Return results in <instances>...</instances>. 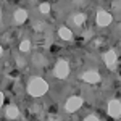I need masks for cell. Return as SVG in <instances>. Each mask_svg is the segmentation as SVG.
<instances>
[{"label":"cell","instance_id":"cell-1","mask_svg":"<svg viewBox=\"0 0 121 121\" xmlns=\"http://www.w3.org/2000/svg\"><path fill=\"white\" fill-rule=\"evenodd\" d=\"M48 91V84L45 79L42 78H31L28 82V94L32 97H42L44 94Z\"/></svg>","mask_w":121,"mask_h":121},{"label":"cell","instance_id":"cell-2","mask_svg":"<svg viewBox=\"0 0 121 121\" xmlns=\"http://www.w3.org/2000/svg\"><path fill=\"white\" fill-rule=\"evenodd\" d=\"M53 73H55V76L58 79H66L69 76V63L66 60H58L56 65H55Z\"/></svg>","mask_w":121,"mask_h":121},{"label":"cell","instance_id":"cell-3","mask_svg":"<svg viewBox=\"0 0 121 121\" xmlns=\"http://www.w3.org/2000/svg\"><path fill=\"white\" fill-rule=\"evenodd\" d=\"M82 103H84L82 97L73 95V97H69V99L66 100V103H65V110H66L68 113H74V112H78V110L82 107Z\"/></svg>","mask_w":121,"mask_h":121},{"label":"cell","instance_id":"cell-4","mask_svg":"<svg viewBox=\"0 0 121 121\" xmlns=\"http://www.w3.org/2000/svg\"><path fill=\"white\" fill-rule=\"evenodd\" d=\"M108 115L112 118H115V120H118L121 116V103H120L118 99L110 100V103H108Z\"/></svg>","mask_w":121,"mask_h":121},{"label":"cell","instance_id":"cell-5","mask_svg":"<svg viewBox=\"0 0 121 121\" xmlns=\"http://www.w3.org/2000/svg\"><path fill=\"white\" fill-rule=\"evenodd\" d=\"M103 61H105V65L108 66L112 71H115V69H116V63H118L116 52H115V50H108V52L103 55Z\"/></svg>","mask_w":121,"mask_h":121},{"label":"cell","instance_id":"cell-6","mask_svg":"<svg viewBox=\"0 0 121 121\" xmlns=\"http://www.w3.org/2000/svg\"><path fill=\"white\" fill-rule=\"evenodd\" d=\"M112 15L108 13V11H105V10H99L97 11V24L99 26H108L110 23H112Z\"/></svg>","mask_w":121,"mask_h":121},{"label":"cell","instance_id":"cell-7","mask_svg":"<svg viewBox=\"0 0 121 121\" xmlns=\"http://www.w3.org/2000/svg\"><path fill=\"white\" fill-rule=\"evenodd\" d=\"M82 81L87 84H97L100 82V74L97 71H86L82 73Z\"/></svg>","mask_w":121,"mask_h":121},{"label":"cell","instance_id":"cell-8","mask_svg":"<svg viewBox=\"0 0 121 121\" xmlns=\"http://www.w3.org/2000/svg\"><path fill=\"white\" fill-rule=\"evenodd\" d=\"M13 18H15V23L21 24V23H24L26 18H28V11H26V10H23V8H18L16 11H15Z\"/></svg>","mask_w":121,"mask_h":121},{"label":"cell","instance_id":"cell-9","mask_svg":"<svg viewBox=\"0 0 121 121\" xmlns=\"http://www.w3.org/2000/svg\"><path fill=\"white\" fill-rule=\"evenodd\" d=\"M19 116V110L16 105H8L7 107V118H10V120H16Z\"/></svg>","mask_w":121,"mask_h":121},{"label":"cell","instance_id":"cell-10","mask_svg":"<svg viewBox=\"0 0 121 121\" xmlns=\"http://www.w3.org/2000/svg\"><path fill=\"white\" fill-rule=\"evenodd\" d=\"M58 34H60V37L63 39V40H71L73 39V32L68 28H65V26H61V28L58 29Z\"/></svg>","mask_w":121,"mask_h":121},{"label":"cell","instance_id":"cell-11","mask_svg":"<svg viewBox=\"0 0 121 121\" xmlns=\"http://www.w3.org/2000/svg\"><path fill=\"white\" fill-rule=\"evenodd\" d=\"M32 63H34L36 66H45L47 60H45V56L42 55V53H36V55L32 56Z\"/></svg>","mask_w":121,"mask_h":121},{"label":"cell","instance_id":"cell-12","mask_svg":"<svg viewBox=\"0 0 121 121\" xmlns=\"http://www.w3.org/2000/svg\"><path fill=\"white\" fill-rule=\"evenodd\" d=\"M84 21H86V15H84V13H78V15L73 16V23H74L76 26H81Z\"/></svg>","mask_w":121,"mask_h":121},{"label":"cell","instance_id":"cell-13","mask_svg":"<svg viewBox=\"0 0 121 121\" xmlns=\"http://www.w3.org/2000/svg\"><path fill=\"white\" fill-rule=\"evenodd\" d=\"M19 50H21V52H29V50H31V42H29L28 39L21 40V44H19Z\"/></svg>","mask_w":121,"mask_h":121},{"label":"cell","instance_id":"cell-14","mask_svg":"<svg viewBox=\"0 0 121 121\" xmlns=\"http://www.w3.org/2000/svg\"><path fill=\"white\" fill-rule=\"evenodd\" d=\"M15 61H16L18 68H24L26 66V61L23 60V56H19V55H15Z\"/></svg>","mask_w":121,"mask_h":121},{"label":"cell","instance_id":"cell-15","mask_svg":"<svg viewBox=\"0 0 121 121\" xmlns=\"http://www.w3.org/2000/svg\"><path fill=\"white\" fill-rule=\"evenodd\" d=\"M34 28H36V31H37V32H44V31H45V23L37 21V23L34 24Z\"/></svg>","mask_w":121,"mask_h":121},{"label":"cell","instance_id":"cell-16","mask_svg":"<svg viewBox=\"0 0 121 121\" xmlns=\"http://www.w3.org/2000/svg\"><path fill=\"white\" fill-rule=\"evenodd\" d=\"M39 10H40V13H44V15H47V13L50 11V3H40V7H39Z\"/></svg>","mask_w":121,"mask_h":121},{"label":"cell","instance_id":"cell-17","mask_svg":"<svg viewBox=\"0 0 121 121\" xmlns=\"http://www.w3.org/2000/svg\"><path fill=\"white\" fill-rule=\"evenodd\" d=\"M84 121H99L97 116H94V115H89V116H86V120Z\"/></svg>","mask_w":121,"mask_h":121},{"label":"cell","instance_id":"cell-18","mask_svg":"<svg viewBox=\"0 0 121 121\" xmlns=\"http://www.w3.org/2000/svg\"><path fill=\"white\" fill-rule=\"evenodd\" d=\"M120 5H121V2H120V0H116V2H113V3H112L113 10H120Z\"/></svg>","mask_w":121,"mask_h":121},{"label":"cell","instance_id":"cell-19","mask_svg":"<svg viewBox=\"0 0 121 121\" xmlns=\"http://www.w3.org/2000/svg\"><path fill=\"white\" fill-rule=\"evenodd\" d=\"M48 121H60V118H58V116H52Z\"/></svg>","mask_w":121,"mask_h":121},{"label":"cell","instance_id":"cell-20","mask_svg":"<svg viewBox=\"0 0 121 121\" xmlns=\"http://www.w3.org/2000/svg\"><path fill=\"white\" fill-rule=\"evenodd\" d=\"M2 105H3V94L0 92V107H2Z\"/></svg>","mask_w":121,"mask_h":121},{"label":"cell","instance_id":"cell-21","mask_svg":"<svg viewBox=\"0 0 121 121\" xmlns=\"http://www.w3.org/2000/svg\"><path fill=\"white\" fill-rule=\"evenodd\" d=\"M2 53H3V48H2V45H0V56H2Z\"/></svg>","mask_w":121,"mask_h":121},{"label":"cell","instance_id":"cell-22","mask_svg":"<svg viewBox=\"0 0 121 121\" xmlns=\"http://www.w3.org/2000/svg\"><path fill=\"white\" fill-rule=\"evenodd\" d=\"M0 23H2V10H0Z\"/></svg>","mask_w":121,"mask_h":121}]
</instances>
